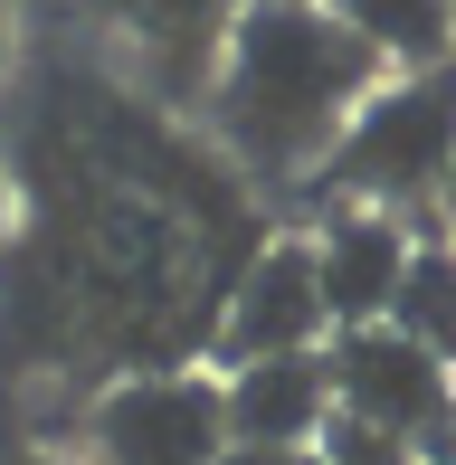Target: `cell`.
<instances>
[{"mask_svg":"<svg viewBox=\"0 0 456 465\" xmlns=\"http://www.w3.org/2000/svg\"><path fill=\"white\" fill-rule=\"evenodd\" d=\"M0 57H10V0H0Z\"/></svg>","mask_w":456,"mask_h":465,"instance_id":"9a60e30c","label":"cell"},{"mask_svg":"<svg viewBox=\"0 0 456 465\" xmlns=\"http://www.w3.org/2000/svg\"><path fill=\"white\" fill-rule=\"evenodd\" d=\"M238 10H247V0H105V19L153 57L162 86H181V95H210L219 86V57H228Z\"/></svg>","mask_w":456,"mask_h":465,"instance_id":"ba28073f","label":"cell"},{"mask_svg":"<svg viewBox=\"0 0 456 465\" xmlns=\"http://www.w3.org/2000/svg\"><path fill=\"white\" fill-rule=\"evenodd\" d=\"M438 238L456 247V172H447V190H438Z\"/></svg>","mask_w":456,"mask_h":465,"instance_id":"5bb4252c","label":"cell"},{"mask_svg":"<svg viewBox=\"0 0 456 465\" xmlns=\"http://www.w3.org/2000/svg\"><path fill=\"white\" fill-rule=\"evenodd\" d=\"M381 76L390 67L342 29L333 10L247 0L238 29H228L219 86H210V124H219V143L257 181H314Z\"/></svg>","mask_w":456,"mask_h":465,"instance_id":"6da1fadb","label":"cell"},{"mask_svg":"<svg viewBox=\"0 0 456 465\" xmlns=\"http://www.w3.org/2000/svg\"><path fill=\"white\" fill-rule=\"evenodd\" d=\"M390 323H400L409 342H428V351L456 371V247H447V238H419V257H409V285H400V304H390Z\"/></svg>","mask_w":456,"mask_h":465,"instance_id":"30bf717a","label":"cell"},{"mask_svg":"<svg viewBox=\"0 0 456 465\" xmlns=\"http://www.w3.org/2000/svg\"><path fill=\"white\" fill-rule=\"evenodd\" d=\"M304 10H333V0H304Z\"/></svg>","mask_w":456,"mask_h":465,"instance_id":"e0dca14e","label":"cell"},{"mask_svg":"<svg viewBox=\"0 0 456 465\" xmlns=\"http://www.w3.org/2000/svg\"><path fill=\"white\" fill-rule=\"evenodd\" d=\"M323 465H419V456L371 437V428H352V418H333V428H323Z\"/></svg>","mask_w":456,"mask_h":465,"instance_id":"8fae6325","label":"cell"},{"mask_svg":"<svg viewBox=\"0 0 456 465\" xmlns=\"http://www.w3.org/2000/svg\"><path fill=\"white\" fill-rule=\"evenodd\" d=\"M333 19L390 76H419V67L456 57V0H333Z\"/></svg>","mask_w":456,"mask_h":465,"instance_id":"9c48e42d","label":"cell"},{"mask_svg":"<svg viewBox=\"0 0 456 465\" xmlns=\"http://www.w3.org/2000/svg\"><path fill=\"white\" fill-rule=\"evenodd\" d=\"M323 361H333V418L409 447L419 465H456V371L428 342H409L400 323H371L333 332Z\"/></svg>","mask_w":456,"mask_h":465,"instance_id":"3957f363","label":"cell"},{"mask_svg":"<svg viewBox=\"0 0 456 465\" xmlns=\"http://www.w3.org/2000/svg\"><path fill=\"white\" fill-rule=\"evenodd\" d=\"M86 465H228V399L210 371H153L95 399Z\"/></svg>","mask_w":456,"mask_h":465,"instance_id":"277c9868","label":"cell"},{"mask_svg":"<svg viewBox=\"0 0 456 465\" xmlns=\"http://www.w3.org/2000/svg\"><path fill=\"white\" fill-rule=\"evenodd\" d=\"M456 172V57L419 76H381L371 104L352 114V134L333 143V162L314 172V190L333 209H438V190Z\"/></svg>","mask_w":456,"mask_h":465,"instance_id":"7a4b0ae2","label":"cell"},{"mask_svg":"<svg viewBox=\"0 0 456 465\" xmlns=\"http://www.w3.org/2000/svg\"><path fill=\"white\" fill-rule=\"evenodd\" d=\"M228 399V447H323L333 428V361L323 351H285V361L219 371Z\"/></svg>","mask_w":456,"mask_h":465,"instance_id":"52a82bcc","label":"cell"},{"mask_svg":"<svg viewBox=\"0 0 456 465\" xmlns=\"http://www.w3.org/2000/svg\"><path fill=\"white\" fill-rule=\"evenodd\" d=\"M0 228H10V181H0Z\"/></svg>","mask_w":456,"mask_h":465,"instance_id":"2e32d148","label":"cell"},{"mask_svg":"<svg viewBox=\"0 0 456 465\" xmlns=\"http://www.w3.org/2000/svg\"><path fill=\"white\" fill-rule=\"evenodd\" d=\"M228 465H323V447H228Z\"/></svg>","mask_w":456,"mask_h":465,"instance_id":"7c38bea8","label":"cell"},{"mask_svg":"<svg viewBox=\"0 0 456 465\" xmlns=\"http://www.w3.org/2000/svg\"><path fill=\"white\" fill-rule=\"evenodd\" d=\"M409 257H419L409 219H390V209H333V219L314 228V266H323V313H333V332L390 323V304H400V285H409Z\"/></svg>","mask_w":456,"mask_h":465,"instance_id":"8992f818","label":"cell"},{"mask_svg":"<svg viewBox=\"0 0 456 465\" xmlns=\"http://www.w3.org/2000/svg\"><path fill=\"white\" fill-rule=\"evenodd\" d=\"M0 465H86V456H57V447H0Z\"/></svg>","mask_w":456,"mask_h":465,"instance_id":"4fadbf2b","label":"cell"},{"mask_svg":"<svg viewBox=\"0 0 456 465\" xmlns=\"http://www.w3.org/2000/svg\"><path fill=\"white\" fill-rule=\"evenodd\" d=\"M323 342H333V313H323L314 238L257 247V257H247V276L228 285V313H219V371L285 361V351H323Z\"/></svg>","mask_w":456,"mask_h":465,"instance_id":"5b68a950","label":"cell"}]
</instances>
